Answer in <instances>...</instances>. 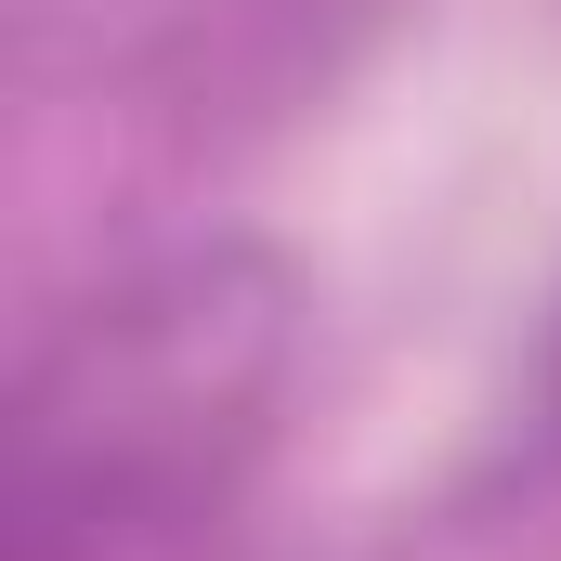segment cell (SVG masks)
I'll use <instances>...</instances> for the list:
<instances>
[{
  "label": "cell",
  "mask_w": 561,
  "mask_h": 561,
  "mask_svg": "<svg viewBox=\"0 0 561 561\" xmlns=\"http://www.w3.org/2000/svg\"><path fill=\"white\" fill-rule=\"evenodd\" d=\"M300 379V275L170 236L66 300L13 379V561H196L262 483Z\"/></svg>",
  "instance_id": "1"
},
{
  "label": "cell",
  "mask_w": 561,
  "mask_h": 561,
  "mask_svg": "<svg viewBox=\"0 0 561 561\" xmlns=\"http://www.w3.org/2000/svg\"><path fill=\"white\" fill-rule=\"evenodd\" d=\"M536 457H561V313H549V340H536Z\"/></svg>",
  "instance_id": "2"
}]
</instances>
